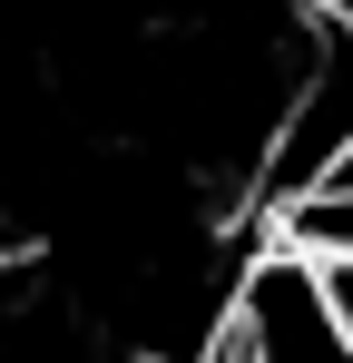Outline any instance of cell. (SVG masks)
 Returning <instances> with one entry per match:
<instances>
[{
  "label": "cell",
  "mask_w": 353,
  "mask_h": 363,
  "mask_svg": "<svg viewBox=\"0 0 353 363\" xmlns=\"http://www.w3.org/2000/svg\"><path fill=\"white\" fill-rule=\"evenodd\" d=\"M353 167V10H304V40H294V89L285 118H275V147L255 167V196L285 216L304 196Z\"/></svg>",
  "instance_id": "cell-1"
},
{
  "label": "cell",
  "mask_w": 353,
  "mask_h": 363,
  "mask_svg": "<svg viewBox=\"0 0 353 363\" xmlns=\"http://www.w3.org/2000/svg\"><path fill=\"white\" fill-rule=\"evenodd\" d=\"M226 363H353V334L334 324V304H324L314 265H304L294 245H265V255L235 275Z\"/></svg>",
  "instance_id": "cell-2"
}]
</instances>
